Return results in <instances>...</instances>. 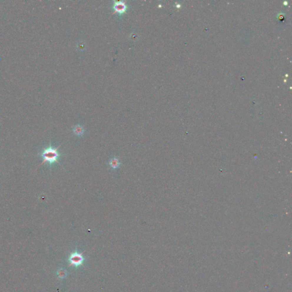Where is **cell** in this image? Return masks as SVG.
I'll return each instance as SVG.
<instances>
[{
	"instance_id": "cell-1",
	"label": "cell",
	"mask_w": 292,
	"mask_h": 292,
	"mask_svg": "<svg viewBox=\"0 0 292 292\" xmlns=\"http://www.w3.org/2000/svg\"><path fill=\"white\" fill-rule=\"evenodd\" d=\"M53 148L51 145L44 149L41 154V157L43 159V161L41 164L47 162L50 165H52L54 163H58V158L61 154L58 152V148Z\"/></svg>"
},
{
	"instance_id": "cell-2",
	"label": "cell",
	"mask_w": 292,
	"mask_h": 292,
	"mask_svg": "<svg viewBox=\"0 0 292 292\" xmlns=\"http://www.w3.org/2000/svg\"><path fill=\"white\" fill-rule=\"evenodd\" d=\"M69 261L70 264L75 266H78L82 264L83 262V258L82 256L78 254L77 252L74 253L73 255L70 256L69 258Z\"/></svg>"
},
{
	"instance_id": "cell-3",
	"label": "cell",
	"mask_w": 292,
	"mask_h": 292,
	"mask_svg": "<svg viewBox=\"0 0 292 292\" xmlns=\"http://www.w3.org/2000/svg\"><path fill=\"white\" fill-rule=\"evenodd\" d=\"M108 164L112 169H117L120 166L121 163L119 161V158L117 157H114L110 159Z\"/></svg>"
},
{
	"instance_id": "cell-4",
	"label": "cell",
	"mask_w": 292,
	"mask_h": 292,
	"mask_svg": "<svg viewBox=\"0 0 292 292\" xmlns=\"http://www.w3.org/2000/svg\"><path fill=\"white\" fill-rule=\"evenodd\" d=\"M114 8L115 10L116 11H117L119 13H122L125 11V10L126 9V6L124 2H121V1H119L114 4Z\"/></svg>"
},
{
	"instance_id": "cell-5",
	"label": "cell",
	"mask_w": 292,
	"mask_h": 292,
	"mask_svg": "<svg viewBox=\"0 0 292 292\" xmlns=\"http://www.w3.org/2000/svg\"><path fill=\"white\" fill-rule=\"evenodd\" d=\"M74 133L77 136H82L84 133V128L81 125H77L73 128Z\"/></svg>"
}]
</instances>
